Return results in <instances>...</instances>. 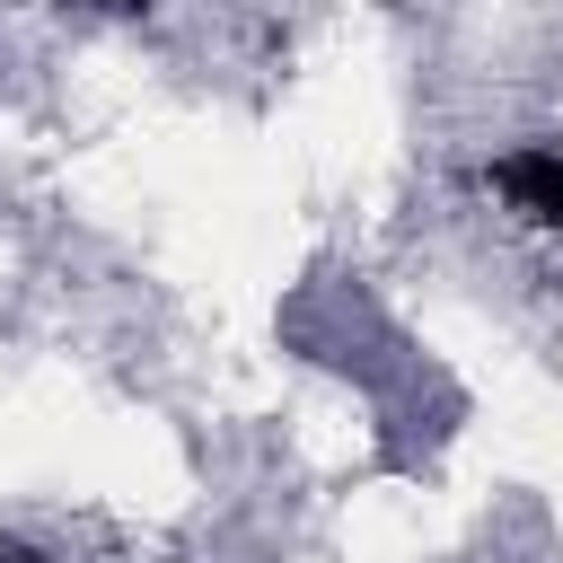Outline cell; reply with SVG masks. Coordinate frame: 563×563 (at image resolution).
<instances>
[{
  "mask_svg": "<svg viewBox=\"0 0 563 563\" xmlns=\"http://www.w3.org/2000/svg\"><path fill=\"white\" fill-rule=\"evenodd\" d=\"M519 220H545L563 238V141H528V150H501L493 176H484Z\"/></svg>",
  "mask_w": 563,
  "mask_h": 563,
  "instance_id": "obj_1",
  "label": "cell"
},
{
  "mask_svg": "<svg viewBox=\"0 0 563 563\" xmlns=\"http://www.w3.org/2000/svg\"><path fill=\"white\" fill-rule=\"evenodd\" d=\"M0 563H53V554H35V545H0Z\"/></svg>",
  "mask_w": 563,
  "mask_h": 563,
  "instance_id": "obj_2",
  "label": "cell"
}]
</instances>
